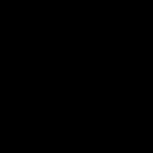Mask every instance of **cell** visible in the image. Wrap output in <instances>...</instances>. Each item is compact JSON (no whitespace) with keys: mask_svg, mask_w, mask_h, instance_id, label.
<instances>
[]
</instances>
